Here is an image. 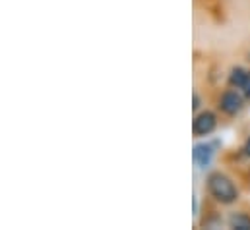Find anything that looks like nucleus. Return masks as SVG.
<instances>
[{"label":"nucleus","mask_w":250,"mask_h":230,"mask_svg":"<svg viewBox=\"0 0 250 230\" xmlns=\"http://www.w3.org/2000/svg\"><path fill=\"white\" fill-rule=\"evenodd\" d=\"M192 107H194V109L200 107V97H198V95H194V105H192Z\"/></svg>","instance_id":"8"},{"label":"nucleus","mask_w":250,"mask_h":230,"mask_svg":"<svg viewBox=\"0 0 250 230\" xmlns=\"http://www.w3.org/2000/svg\"><path fill=\"white\" fill-rule=\"evenodd\" d=\"M211 157H213V147L211 145H206L204 143V145H196L194 147V161H196V165L200 169H206L209 165Z\"/></svg>","instance_id":"4"},{"label":"nucleus","mask_w":250,"mask_h":230,"mask_svg":"<svg viewBox=\"0 0 250 230\" xmlns=\"http://www.w3.org/2000/svg\"><path fill=\"white\" fill-rule=\"evenodd\" d=\"M208 190L221 203H233L239 197V192H237L235 184L221 172L209 174V178H208Z\"/></svg>","instance_id":"1"},{"label":"nucleus","mask_w":250,"mask_h":230,"mask_svg":"<svg viewBox=\"0 0 250 230\" xmlns=\"http://www.w3.org/2000/svg\"><path fill=\"white\" fill-rule=\"evenodd\" d=\"M215 126H217V120L213 113H200L192 122V130L196 135H208L215 130Z\"/></svg>","instance_id":"2"},{"label":"nucleus","mask_w":250,"mask_h":230,"mask_svg":"<svg viewBox=\"0 0 250 230\" xmlns=\"http://www.w3.org/2000/svg\"><path fill=\"white\" fill-rule=\"evenodd\" d=\"M243 89H245V93L250 97V74H249V79H247V83H245V87H243Z\"/></svg>","instance_id":"7"},{"label":"nucleus","mask_w":250,"mask_h":230,"mask_svg":"<svg viewBox=\"0 0 250 230\" xmlns=\"http://www.w3.org/2000/svg\"><path fill=\"white\" fill-rule=\"evenodd\" d=\"M229 225L231 229H237V230H250V217L243 215V213H237L229 219Z\"/></svg>","instance_id":"5"},{"label":"nucleus","mask_w":250,"mask_h":230,"mask_svg":"<svg viewBox=\"0 0 250 230\" xmlns=\"http://www.w3.org/2000/svg\"><path fill=\"white\" fill-rule=\"evenodd\" d=\"M245 151H247V155L250 157V139L247 141V147H245Z\"/></svg>","instance_id":"9"},{"label":"nucleus","mask_w":250,"mask_h":230,"mask_svg":"<svg viewBox=\"0 0 250 230\" xmlns=\"http://www.w3.org/2000/svg\"><path fill=\"white\" fill-rule=\"evenodd\" d=\"M219 107L225 115H237L243 109V97L237 91H225L223 97H221Z\"/></svg>","instance_id":"3"},{"label":"nucleus","mask_w":250,"mask_h":230,"mask_svg":"<svg viewBox=\"0 0 250 230\" xmlns=\"http://www.w3.org/2000/svg\"><path fill=\"white\" fill-rule=\"evenodd\" d=\"M247 79H249V74H247L243 68H235V70L231 72V76H229L231 85H237V87H245Z\"/></svg>","instance_id":"6"}]
</instances>
